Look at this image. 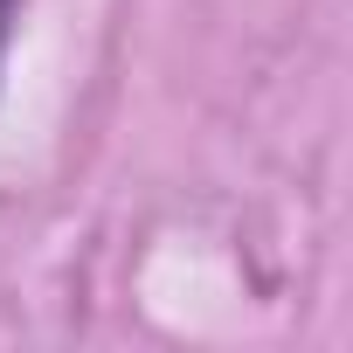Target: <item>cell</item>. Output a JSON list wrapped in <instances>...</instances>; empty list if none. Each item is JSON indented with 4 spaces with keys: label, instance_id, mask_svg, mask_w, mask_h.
Listing matches in <instances>:
<instances>
[{
    "label": "cell",
    "instance_id": "obj_1",
    "mask_svg": "<svg viewBox=\"0 0 353 353\" xmlns=\"http://www.w3.org/2000/svg\"><path fill=\"white\" fill-rule=\"evenodd\" d=\"M14 8L21 0H0V56H8V35H14Z\"/></svg>",
    "mask_w": 353,
    "mask_h": 353
}]
</instances>
